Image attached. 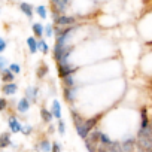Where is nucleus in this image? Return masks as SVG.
I'll return each mask as SVG.
<instances>
[{
  "label": "nucleus",
  "mask_w": 152,
  "mask_h": 152,
  "mask_svg": "<svg viewBox=\"0 0 152 152\" xmlns=\"http://www.w3.org/2000/svg\"><path fill=\"white\" fill-rule=\"evenodd\" d=\"M36 12H37V15L42 18V20H46V14H48V11H46V6H43V5H40V6H37L36 8Z\"/></svg>",
  "instance_id": "nucleus-23"
},
{
  "label": "nucleus",
  "mask_w": 152,
  "mask_h": 152,
  "mask_svg": "<svg viewBox=\"0 0 152 152\" xmlns=\"http://www.w3.org/2000/svg\"><path fill=\"white\" fill-rule=\"evenodd\" d=\"M37 149H39L40 152H51V151H52V143H49V140L45 137V139H42V140L39 142Z\"/></svg>",
  "instance_id": "nucleus-14"
},
{
  "label": "nucleus",
  "mask_w": 152,
  "mask_h": 152,
  "mask_svg": "<svg viewBox=\"0 0 152 152\" xmlns=\"http://www.w3.org/2000/svg\"><path fill=\"white\" fill-rule=\"evenodd\" d=\"M11 145H12L11 133H2V134H0V148H8Z\"/></svg>",
  "instance_id": "nucleus-15"
},
{
  "label": "nucleus",
  "mask_w": 152,
  "mask_h": 152,
  "mask_svg": "<svg viewBox=\"0 0 152 152\" xmlns=\"http://www.w3.org/2000/svg\"><path fill=\"white\" fill-rule=\"evenodd\" d=\"M6 45H8V43H6V40L0 37V52H3V51L6 49Z\"/></svg>",
  "instance_id": "nucleus-34"
},
{
  "label": "nucleus",
  "mask_w": 152,
  "mask_h": 152,
  "mask_svg": "<svg viewBox=\"0 0 152 152\" xmlns=\"http://www.w3.org/2000/svg\"><path fill=\"white\" fill-rule=\"evenodd\" d=\"M14 78H15V75H14L9 69H6V70L2 72V79H3L5 84H12V82H14Z\"/></svg>",
  "instance_id": "nucleus-19"
},
{
  "label": "nucleus",
  "mask_w": 152,
  "mask_h": 152,
  "mask_svg": "<svg viewBox=\"0 0 152 152\" xmlns=\"http://www.w3.org/2000/svg\"><path fill=\"white\" fill-rule=\"evenodd\" d=\"M27 45H28V48H30V52H31V54H36V52H37L39 46H37V42H36V39H34V37H28V39H27Z\"/></svg>",
  "instance_id": "nucleus-21"
},
{
  "label": "nucleus",
  "mask_w": 152,
  "mask_h": 152,
  "mask_svg": "<svg viewBox=\"0 0 152 152\" xmlns=\"http://www.w3.org/2000/svg\"><path fill=\"white\" fill-rule=\"evenodd\" d=\"M37 46H39V49H40L43 54H48V52H49V46H48V43H46L43 39H39V42H37Z\"/></svg>",
  "instance_id": "nucleus-24"
},
{
  "label": "nucleus",
  "mask_w": 152,
  "mask_h": 152,
  "mask_svg": "<svg viewBox=\"0 0 152 152\" xmlns=\"http://www.w3.org/2000/svg\"><path fill=\"white\" fill-rule=\"evenodd\" d=\"M76 18L75 15H54V24L58 27H72L76 26Z\"/></svg>",
  "instance_id": "nucleus-2"
},
{
  "label": "nucleus",
  "mask_w": 152,
  "mask_h": 152,
  "mask_svg": "<svg viewBox=\"0 0 152 152\" xmlns=\"http://www.w3.org/2000/svg\"><path fill=\"white\" fill-rule=\"evenodd\" d=\"M149 122H151V119L148 118V109L143 107V109L140 110V128L149 127Z\"/></svg>",
  "instance_id": "nucleus-13"
},
{
  "label": "nucleus",
  "mask_w": 152,
  "mask_h": 152,
  "mask_svg": "<svg viewBox=\"0 0 152 152\" xmlns=\"http://www.w3.org/2000/svg\"><path fill=\"white\" fill-rule=\"evenodd\" d=\"M51 152H61V145L58 142H54L52 143V151Z\"/></svg>",
  "instance_id": "nucleus-32"
},
{
  "label": "nucleus",
  "mask_w": 152,
  "mask_h": 152,
  "mask_svg": "<svg viewBox=\"0 0 152 152\" xmlns=\"http://www.w3.org/2000/svg\"><path fill=\"white\" fill-rule=\"evenodd\" d=\"M51 112H52L54 118H57V119H61V104H60V102H58V100H54V102H52Z\"/></svg>",
  "instance_id": "nucleus-16"
},
{
  "label": "nucleus",
  "mask_w": 152,
  "mask_h": 152,
  "mask_svg": "<svg viewBox=\"0 0 152 152\" xmlns=\"http://www.w3.org/2000/svg\"><path fill=\"white\" fill-rule=\"evenodd\" d=\"M121 148H122V152H133L136 149V139L134 137L125 139L124 142H121Z\"/></svg>",
  "instance_id": "nucleus-8"
},
{
  "label": "nucleus",
  "mask_w": 152,
  "mask_h": 152,
  "mask_svg": "<svg viewBox=\"0 0 152 152\" xmlns=\"http://www.w3.org/2000/svg\"><path fill=\"white\" fill-rule=\"evenodd\" d=\"M20 9L26 14L27 18H31V17H33V6H31L30 3H26V2L20 3Z\"/></svg>",
  "instance_id": "nucleus-18"
},
{
  "label": "nucleus",
  "mask_w": 152,
  "mask_h": 152,
  "mask_svg": "<svg viewBox=\"0 0 152 152\" xmlns=\"http://www.w3.org/2000/svg\"><path fill=\"white\" fill-rule=\"evenodd\" d=\"M76 93H78V87L76 85L75 87H64V100L69 104H72L76 99Z\"/></svg>",
  "instance_id": "nucleus-7"
},
{
  "label": "nucleus",
  "mask_w": 152,
  "mask_h": 152,
  "mask_svg": "<svg viewBox=\"0 0 152 152\" xmlns=\"http://www.w3.org/2000/svg\"><path fill=\"white\" fill-rule=\"evenodd\" d=\"M45 34H46V37H52V34H54V27H52V26H46V27H45Z\"/></svg>",
  "instance_id": "nucleus-29"
},
{
  "label": "nucleus",
  "mask_w": 152,
  "mask_h": 152,
  "mask_svg": "<svg viewBox=\"0 0 152 152\" xmlns=\"http://www.w3.org/2000/svg\"><path fill=\"white\" fill-rule=\"evenodd\" d=\"M63 84H64V87H75V75L64 78L63 79Z\"/></svg>",
  "instance_id": "nucleus-25"
},
{
  "label": "nucleus",
  "mask_w": 152,
  "mask_h": 152,
  "mask_svg": "<svg viewBox=\"0 0 152 152\" xmlns=\"http://www.w3.org/2000/svg\"><path fill=\"white\" fill-rule=\"evenodd\" d=\"M103 112H100V113H97V115H94V116H91V118H87L85 119V122H84V125L81 127V130H78V131H76V133H78V136L81 137V139H87L88 137V134L96 128V125L100 122V119L103 118Z\"/></svg>",
  "instance_id": "nucleus-1"
},
{
  "label": "nucleus",
  "mask_w": 152,
  "mask_h": 152,
  "mask_svg": "<svg viewBox=\"0 0 152 152\" xmlns=\"http://www.w3.org/2000/svg\"><path fill=\"white\" fill-rule=\"evenodd\" d=\"M148 45H152V40H148Z\"/></svg>",
  "instance_id": "nucleus-35"
},
{
  "label": "nucleus",
  "mask_w": 152,
  "mask_h": 152,
  "mask_svg": "<svg viewBox=\"0 0 152 152\" xmlns=\"http://www.w3.org/2000/svg\"><path fill=\"white\" fill-rule=\"evenodd\" d=\"M9 70H11L14 75H18V73L21 72V67H20L18 64H11V66H9Z\"/></svg>",
  "instance_id": "nucleus-28"
},
{
  "label": "nucleus",
  "mask_w": 152,
  "mask_h": 152,
  "mask_svg": "<svg viewBox=\"0 0 152 152\" xmlns=\"http://www.w3.org/2000/svg\"><path fill=\"white\" fill-rule=\"evenodd\" d=\"M51 6L54 15H64V12L70 6V0H51Z\"/></svg>",
  "instance_id": "nucleus-4"
},
{
  "label": "nucleus",
  "mask_w": 152,
  "mask_h": 152,
  "mask_svg": "<svg viewBox=\"0 0 152 152\" xmlns=\"http://www.w3.org/2000/svg\"><path fill=\"white\" fill-rule=\"evenodd\" d=\"M18 91V87L12 82V84H5L3 87H2V93L5 94V96H14L15 93Z\"/></svg>",
  "instance_id": "nucleus-11"
},
{
  "label": "nucleus",
  "mask_w": 152,
  "mask_h": 152,
  "mask_svg": "<svg viewBox=\"0 0 152 152\" xmlns=\"http://www.w3.org/2000/svg\"><path fill=\"white\" fill-rule=\"evenodd\" d=\"M28 109H30V100H28L27 97H23V99L18 102V104H17V110H18L20 113H26Z\"/></svg>",
  "instance_id": "nucleus-9"
},
{
  "label": "nucleus",
  "mask_w": 152,
  "mask_h": 152,
  "mask_svg": "<svg viewBox=\"0 0 152 152\" xmlns=\"http://www.w3.org/2000/svg\"><path fill=\"white\" fill-rule=\"evenodd\" d=\"M79 67L78 66H75L73 63H66V64H58L57 66V70H58V76L61 79H64V78H67V76H72V75H75L76 73V70H78Z\"/></svg>",
  "instance_id": "nucleus-3"
},
{
  "label": "nucleus",
  "mask_w": 152,
  "mask_h": 152,
  "mask_svg": "<svg viewBox=\"0 0 152 152\" xmlns=\"http://www.w3.org/2000/svg\"><path fill=\"white\" fill-rule=\"evenodd\" d=\"M70 116H72V119H73V125H75L76 131L81 130V127L84 125V122H85L87 118H84L82 113H79L76 109H70Z\"/></svg>",
  "instance_id": "nucleus-6"
},
{
  "label": "nucleus",
  "mask_w": 152,
  "mask_h": 152,
  "mask_svg": "<svg viewBox=\"0 0 152 152\" xmlns=\"http://www.w3.org/2000/svg\"><path fill=\"white\" fill-rule=\"evenodd\" d=\"M31 130H33V128H31V125H23L21 133H23V134H26V136H28V134L31 133Z\"/></svg>",
  "instance_id": "nucleus-31"
},
{
  "label": "nucleus",
  "mask_w": 152,
  "mask_h": 152,
  "mask_svg": "<svg viewBox=\"0 0 152 152\" xmlns=\"http://www.w3.org/2000/svg\"><path fill=\"white\" fill-rule=\"evenodd\" d=\"M58 133L60 134H64L66 133V124L63 119H58Z\"/></svg>",
  "instance_id": "nucleus-27"
},
{
  "label": "nucleus",
  "mask_w": 152,
  "mask_h": 152,
  "mask_svg": "<svg viewBox=\"0 0 152 152\" xmlns=\"http://www.w3.org/2000/svg\"><path fill=\"white\" fill-rule=\"evenodd\" d=\"M31 28H33V33H34V36H36V37H42V36H43V33H45V27H43L40 23H34Z\"/></svg>",
  "instance_id": "nucleus-20"
},
{
  "label": "nucleus",
  "mask_w": 152,
  "mask_h": 152,
  "mask_svg": "<svg viewBox=\"0 0 152 152\" xmlns=\"http://www.w3.org/2000/svg\"><path fill=\"white\" fill-rule=\"evenodd\" d=\"M37 91H39L37 88H31V87L26 90V97L30 100V103H34L37 100Z\"/></svg>",
  "instance_id": "nucleus-17"
},
{
  "label": "nucleus",
  "mask_w": 152,
  "mask_h": 152,
  "mask_svg": "<svg viewBox=\"0 0 152 152\" xmlns=\"http://www.w3.org/2000/svg\"><path fill=\"white\" fill-rule=\"evenodd\" d=\"M6 64H8V60L5 57H0V70H6Z\"/></svg>",
  "instance_id": "nucleus-30"
},
{
  "label": "nucleus",
  "mask_w": 152,
  "mask_h": 152,
  "mask_svg": "<svg viewBox=\"0 0 152 152\" xmlns=\"http://www.w3.org/2000/svg\"><path fill=\"white\" fill-rule=\"evenodd\" d=\"M6 106H8V102H6V99H0V112H2V110H5V109H6Z\"/></svg>",
  "instance_id": "nucleus-33"
},
{
  "label": "nucleus",
  "mask_w": 152,
  "mask_h": 152,
  "mask_svg": "<svg viewBox=\"0 0 152 152\" xmlns=\"http://www.w3.org/2000/svg\"><path fill=\"white\" fill-rule=\"evenodd\" d=\"M40 116H42V121L46 122V124H51L52 119H54V115L51 110H48L46 107H40Z\"/></svg>",
  "instance_id": "nucleus-12"
},
{
  "label": "nucleus",
  "mask_w": 152,
  "mask_h": 152,
  "mask_svg": "<svg viewBox=\"0 0 152 152\" xmlns=\"http://www.w3.org/2000/svg\"><path fill=\"white\" fill-rule=\"evenodd\" d=\"M97 152H122V148H121V143L119 142H112L109 145L100 143Z\"/></svg>",
  "instance_id": "nucleus-5"
},
{
  "label": "nucleus",
  "mask_w": 152,
  "mask_h": 152,
  "mask_svg": "<svg viewBox=\"0 0 152 152\" xmlns=\"http://www.w3.org/2000/svg\"><path fill=\"white\" fill-rule=\"evenodd\" d=\"M36 73H37V78H39V79L45 78V75L48 73V66L42 63V64L39 66V69H37V72H36Z\"/></svg>",
  "instance_id": "nucleus-22"
},
{
  "label": "nucleus",
  "mask_w": 152,
  "mask_h": 152,
  "mask_svg": "<svg viewBox=\"0 0 152 152\" xmlns=\"http://www.w3.org/2000/svg\"><path fill=\"white\" fill-rule=\"evenodd\" d=\"M9 128H11V131L12 133H20L21 130H23V125H21V122L15 118V116H11L9 118Z\"/></svg>",
  "instance_id": "nucleus-10"
},
{
  "label": "nucleus",
  "mask_w": 152,
  "mask_h": 152,
  "mask_svg": "<svg viewBox=\"0 0 152 152\" xmlns=\"http://www.w3.org/2000/svg\"><path fill=\"white\" fill-rule=\"evenodd\" d=\"M113 140L107 136V134H104L103 131H102V134H100V143H103V145H109V143H112Z\"/></svg>",
  "instance_id": "nucleus-26"
}]
</instances>
